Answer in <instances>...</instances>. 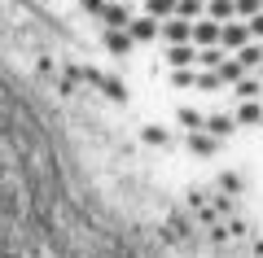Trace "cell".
I'll return each mask as SVG.
<instances>
[{"mask_svg":"<svg viewBox=\"0 0 263 258\" xmlns=\"http://www.w3.org/2000/svg\"><path fill=\"white\" fill-rule=\"evenodd\" d=\"M167 62H171V70H193L197 48H193V44H171V48H167Z\"/></svg>","mask_w":263,"mask_h":258,"instance_id":"ba28073f","label":"cell"},{"mask_svg":"<svg viewBox=\"0 0 263 258\" xmlns=\"http://www.w3.org/2000/svg\"><path fill=\"white\" fill-rule=\"evenodd\" d=\"M193 44H197V48H219V22L197 18V22H193Z\"/></svg>","mask_w":263,"mask_h":258,"instance_id":"5b68a950","label":"cell"},{"mask_svg":"<svg viewBox=\"0 0 263 258\" xmlns=\"http://www.w3.org/2000/svg\"><path fill=\"white\" fill-rule=\"evenodd\" d=\"M79 9H84V13H92V18H101V9H105V0H79Z\"/></svg>","mask_w":263,"mask_h":258,"instance_id":"cb8c5ba5","label":"cell"},{"mask_svg":"<svg viewBox=\"0 0 263 258\" xmlns=\"http://www.w3.org/2000/svg\"><path fill=\"white\" fill-rule=\"evenodd\" d=\"M171 83H176V88H193L197 74H193V70H171Z\"/></svg>","mask_w":263,"mask_h":258,"instance_id":"603a6c76","label":"cell"},{"mask_svg":"<svg viewBox=\"0 0 263 258\" xmlns=\"http://www.w3.org/2000/svg\"><path fill=\"white\" fill-rule=\"evenodd\" d=\"M202 5H211V0H202Z\"/></svg>","mask_w":263,"mask_h":258,"instance_id":"83f0119b","label":"cell"},{"mask_svg":"<svg viewBox=\"0 0 263 258\" xmlns=\"http://www.w3.org/2000/svg\"><path fill=\"white\" fill-rule=\"evenodd\" d=\"M193 88H206V92H219V79H215V70H202Z\"/></svg>","mask_w":263,"mask_h":258,"instance_id":"7402d4cb","label":"cell"},{"mask_svg":"<svg viewBox=\"0 0 263 258\" xmlns=\"http://www.w3.org/2000/svg\"><path fill=\"white\" fill-rule=\"evenodd\" d=\"M136 18V13L127 9V5H105L101 9V22H105V31H127V22Z\"/></svg>","mask_w":263,"mask_h":258,"instance_id":"8992f818","label":"cell"},{"mask_svg":"<svg viewBox=\"0 0 263 258\" xmlns=\"http://www.w3.org/2000/svg\"><path fill=\"white\" fill-rule=\"evenodd\" d=\"M237 66H241L246 74L263 70V48H259V44H246V48H237Z\"/></svg>","mask_w":263,"mask_h":258,"instance_id":"8fae6325","label":"cell"},{"mask_svg":"<svg viewBox=\"0 0 263 258\" xmlns=\"http://www.w3.org/2000/svg\"><path fill=\"white\" fill-rule=\"evenodd\" d=\"M127 39H132V44H154V39H158V22L145 18V13H141V18H132L127 22Z\"/></svg>","mask_w":263,"mask_h":258,"instance_id":"277c9868","label":"cell"},{"mask_svg":"<svg viewBox=\"0 0 263 258\" xmlns=\"http://www.w3.org/2000/svg\"><path fill=\"white\" fill-rule=\"evenodd\" d=\"M105 48H110L114 57H127V53H132L136 44L127 39V31H105Z\"/></svg>","mask_w":263,"mask_h":258,"instance_id":"5bb4252c","label":"cell"},{"mask_svg":"<svg viewBox=\"0 0 263 258\" xmlns=\"http://www.w3.org/2000/svg\"><path fill=\"white\" fill-rule=\"evenodd\" d=\"M233 9H237V22H250L254 13H263V0H233Z\"/></svg>","mask_w":263,"mask_h":258,"instance_id":"ffe728a7","label":"cell"},{"mask_svg":"<svg viewBox=\"0 0 263 258\" xmlns=\"http://www.w3.org/2000/svg\"><path fill=\"white\" fill-rule=\"evenodd\" d=\"M259 48H263V44H259Z\"/></svg>","mask_w":263,"mask_h":258,"instance_id":"f546056e","label":"cell"},{"mask_svg":"<svg viewBox=\"0 0 263 258\" xmlns=\"http://www.w3.org/2000/svg\"><path fill=\"white\" fill-rule=\"evenodd\" d=\"M259 118H263V101H241L233 114V123H241V127H259Z\"/></svg>","mask_w":263,"mask_h":258,"instance_id":"7c38bea8","label":"cell"},{"mask_svg":"<svg viewBox=\"0 0 263 258\" xmlns=\"http://www.w3.org/2000/svg\"><path fill=\"white\" fill-rule=\"evenodd\" d=\"M79 79H92L110 101H127V88H123V79H114V74H101V70H92V66H79Z\"/></svg>","mask_w":263,"mask_h":258,"instance_id":"6da1fadb","label":"cell"},{"mask_svg":"<svg viewBox=\"0 0 263 258\" xmlns=\"http://www.w3.org/2000/svg\"><path fill=\"white\" fill-rule=\"evenodd\" d=\"M224 48H197V66H202V70H219V62H224Z\"/></svg>","mask_w":263,"mask_h":258,"instance_id":"ac0fdd59","label":"cell"},{"mask_svg":"<svg viewBox=\"0 0 263 258\" xmlns=\"http://www.w3.org/2000/svg\"><path fill=\"white\" fill-rule=\"evenodd\" d=\"M241 66H237V57H224V62H219V70H215V79H219V88H224V83H237L241 79Z\"/></svg>","mask_w":263,"mask_h":258,"instance_id":"e0dca14e","label":"cell"},{"mask_svg":"<svg viewBox=\"0 0 263 258\" xmlns=\"http://www.w3.org/2000/svg\"><path fill=\"white\" fill-rule=\"evenodd\" d=\"M184 197H189V206H193V210H202V206H206V193H197V188H189Z\"/></svg>","mask_w":263,"mask_h":258,"instance_id":"484cf974","label":"cell"},{"mask_svg":"<svg viewBox=\"0 0 263 258\" xmlns=\"http://www.w3.org/2000/svg\"><path fill=\"white\" fill-rule=\"evenodd\" d=\"M158 39H167V44H193V22H184V18L158 22Z\"/></svg>","mask_w":263,"mask_h":258,"instance_id":"7a4b0ae2","label":"cell"},{"mask_svg":"<svg viewBox=\"0 0 263 258\" xmlns=\"http://www.w3.org/2000/svg\"><path fill=\"white\" fill-rule=\"evenodd\" d=\"M233 92H237V101H263V83L254 79V74H241V79L233 83Z\"/></svg>","mask_w":263,"mask_h":258,"instance_id":"30bf717a","label":"cell"},{"mask_svg":"<svg viewBox=\"0 0 263 258\" xmlns=\"http://www.w3.org/2000/svg\"><path fill=\"white\" fill-rule=\"evenodd\" d=\"M171 13H176V0H145V18H154V22H167Z\"/></svg>","mask_w":263,"mask_h":258,"instance_id":"9a60e30c","label":"cell"},{"mask_svg":"<svg viewBox=\"0 0 263 258\" xmlns=\"http://www.w3.org/2000/svg\"><path fill=\"white\" fill-rule=\"evenodd\" d=\"M171 18L197 22V18H206V5H202V0H176V13H171Z\"/></svg>","mask_w":263,"mask_h":258,"instance_id":"4fadbf2b","label":"cell"},{"mask_svg":"<svg viewBox=\"0 0 263 258\" xmlns=\"http://www.w3.org/2000/svg\"><path fill=\"white\" fill-rule=\"evenodd\" d=\"M105 5H123V0H105Z\"/></svg>","mask_w":263,"mask_h":258,"instance_id":"4316f807","label":"cell"},{"mask_svg":"<svg viewBox=\"0 0 263 258\" xmlns=\"http://www.w3.org/2000/svg\"><path fill=\"white\" fill-rule=\"evenodd\" d=\"M202 131H206V136H215V140H228L237 131V123L228 118V114H211L206 123H202Z\"/></svg>","mask_w":263,"mask_h":258,"instance_id":"9c48e42d","label":"cell"},{"mask_svg":"<svg viewBox=\"0 0 263 258\" xmlns=\"http://www.w3.org/2000/svg\"><path fill=\"white\" fill-rule=\"evenodd\" d=\"M259 127H263V118H259Z\"/></svg>","mask_w":263,"mask_h":258,"instance_id":"f1b7e54d","label":"cell"},{"mask_svg":"<svg viewBox=\"0 0 263 258\" xmlns=\"http://www.w3.org/2000/svg\"><path fill=\"white\" fill-rule=\"evenodd\" d=\"M184 149L197 157H211V153H219V140L206 136V131H193V136H184Z\"/></svg>","mask_w":263,"mask_h":258,"instance_id":"52a82bcc","label":"cell"},{"mask_svg":"<svg viewBox=\"0 0 263 258\" xmlns=\"http://www.w3.org/2000/svg\"><path fill=\"white\" fill-rule=\"evenodd\" d=\"M219 188H224V197H237L241 193V175H237V171H224V175H219Z\"/></svg>","mask_w":263,"mask_h":258,"instance_id":"44dd1931","label":"cell"},{"mask_svg":"<svg viewBox=\"0 0 263 258\" xmlns=\"http://www.w3.org/2000/svg\"><path fill=\"white\" fill-rule=\"evenodd\" d=\"M246 44H254V39H250V31H246V22H219V48H224V53H228V48H246Z\"/></svg>","mask_w":263,"mask_h":258,"instance_id":"3957f363","label":"cell"},{"mask_svg":"<svg viewBox=\"0 0 263 258\" xmlns=\"http://www.w3.org/2000/svg\"><path fill=\"white\" fill-rule=\"evenodd\" d=\"M145 140H149V145H167V131L162 127H145Z\"/></svg>","mask_w":263,"mask_h":258,"instance_id":"d4e9b609","label":"cell"},{"mask_svg":"<svg viewBox=\"0 0 263 258\" xmlns=\"http://www.w3.org/2000/svg\"><path fill=\"white\" fill-rule=\"evenodd\" d=\"M206 18H211V22H233V18H237L233 0H211V5H206Z\"/></svg>","mask_w":263,"mask_h":258,"instance_id":"2e32d148","label":"cell"},{"mask_svg":"<svg viewBox=\"0 0 263 258\" xmlns=\"http://www.w3.org/2000/svg\"><path fill=\"white\" fill-rule=\"evenodd\" d=\"M176 118H180V127H184L189 136H193V131H202V123H206V114H197V110H189V105H184V110H180Z\"/></svg>","mask_w":263,"mask_h":258,"instance_id":"d6986e66","label":"cell"}]
</instances>
